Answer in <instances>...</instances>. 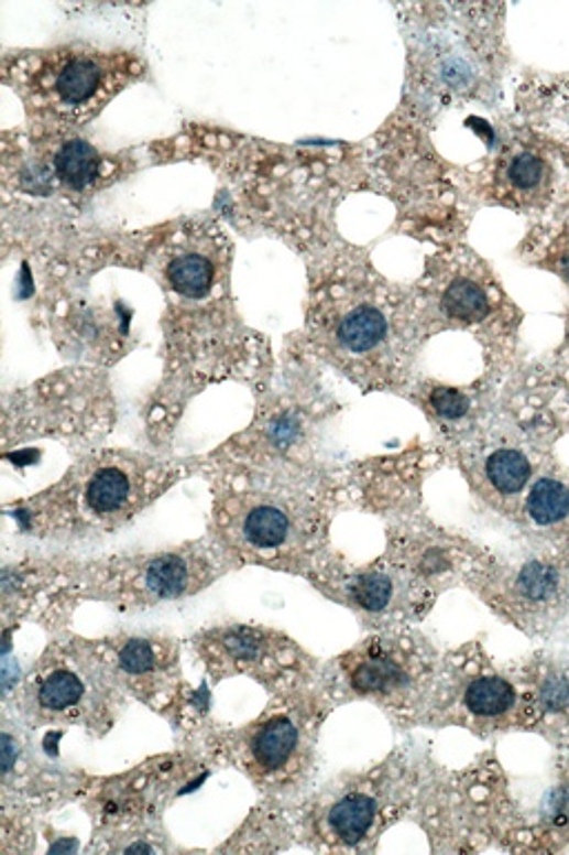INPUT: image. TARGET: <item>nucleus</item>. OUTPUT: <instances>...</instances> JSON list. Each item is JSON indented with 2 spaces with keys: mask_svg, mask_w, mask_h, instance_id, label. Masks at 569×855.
I'll return each instance as SVG.
<instances>
[{
  "mask_svg": "<svg viewBox=\"0 0 569 855\" xmlns=\"http://www.w3.org/2000/svg\"><path fill=\"white\" fill-rule=\"evenodd\" d=\"M516 691L503 678H479L466 689V706L479 717H499L512 708Z\"/></svg>",
  "mask_w": 569,
  "mask_h": 855,
  "instance_id": "nucleus-14",
  "label": "nucleus"
},
{
  "mask_svg": "<svg viewBox=\"0 0 569 855\" xmlns=\"http://www.w3.org/2000/svg\"><path fill=\"white\" fill-rule=\"evenodd\" d=\"M220 519L232 544L252 555H283L300 534V517L294 506L283 497L265 493H245L227 499Z\"/></svg>",
  "mask_w": 569,
  "mask_h": 855,
  "instance_id": "nucleus-3",
  "label": "nucleus"
},
{
  "mask_svg": "<svg viewBox=\"0 0 569 855\" xmlns=\"http://www.w3.org/2000/svg\"><path fill=\"white\" fill-rule=\"evenodd\" d=\"M442 310L457 321H481L490 312V299L485 290L470 279H457L442 294Z\"/></svg>",
  "mask_w": 569,
  "mask_h": 855,
  "instance_id": "nucleus-15",
  "label": "nucleus"
},
{
  "mask_svg": "<svg viewBox=\"0 0 569 855\" xmlns=\"http://www.w3.org/2000/svg\"><path fill=\"white\" fill-rule=\"evenodd\" d=\"M285 647L283 637L261 628L232 626L214 630L205 641V653L222 671L274 678L285 667Z\"/></svg>",
  "mask_w": 569,
  "mask_h": 855,
  "instance_id": "nucleus-5",
  "label": "nucleus"
},
{
  "mask_svg": "<svg viewBox=\"0 0 569 855\" xmlns=\"http://www.w3.org/2000/svg\"><path fill=\"white\" fill-rule=\"evenodd\" d=\"M300 728L289 715H272L256 726L248 742L250 765L263 776L283 773L298 754Z\"/></svg>",
  "mask_w": 569,
  "mask_h": 855,
  "instance_id": "nucleus-10",
  "label": "nucleus"
},
{
  "mask_svg": "<svg viewBox=\"0 0 569 855\" xmlns=\"http://www.w3.org/2000/svg\"><path fill=\"white\" fill-rule=\"evenodd\" d=\"M119 575H125V595L152 604L176 599L200 591L211 580V564L200 553H163L130 562Z\"/></svg>",
  "mask_w": 569,
  "mask_h": 855,
  "instance_id": "nucleus-4",
  "label": "nucleus"
},
{
  "mask_svg": "<svg viewBox=\"0 0 569 855\" xmlns=\"http://www.w3.org/2000/svg\"><path fill=\"white\" fill-rule=\"evenodd\" d=\"M45 165L58 185L85 192L105 176V159L80 139H56L45 145Z\"/></svg>",
  "mask_w": 569,
  "mask_h": 855,
  "instance_id": "nucleus-9",
  "label": "nucleus"
},
{
  "mask_svg": "<svg viewBox=\"0 0 569 855\" xmlns=\"http://www.w3.org/2000/svg\"><path fill=\"white\" fill-rule=\"evenodd\" d=\"M529 517L536 523H554L569 512V490L556 479H540L527 497Z\"/></svg>",
  "mask_w": 569,
  "mask_h": 855,
  "instance_id": "nucleus-17",
  "label": "nucleus"
},
{
  "mask_svg": "<svg viewBox=\"0 0 569 855\" xmlns=\"http://www.w3.org/2000/svg\"><path fill=\"white\" fill-rule=\"evenodd\" d=\"M174 475L154 459L132 453H100L80 462L30 512L34 528L85 532L134 517L156 499Z\"/></svg>",
  "mask_w": 569,
  "mask_h": 855,
  "instance_id": "nucleus-2",
  "label": "nucleus"
},
{
  "mask_svg": "<svg viewBox=\"0 0 569 855\" xmlns=\"http://www.w3.org/2000/svg\"><path fill=\"white\" fill-rule=\"evenodd\" d=\"M143 74L128 52H105L87 45L23 52L6 65V80L25 107L43 121L80 126Z\"/></svg>",
  "mask_w": 569,
  "mask_h": 855,
  "instance_id": "nucleus-1",
  "label": "nucleus"
},
{
  "mask_svg": "<svg viewBox=\"0 0 569 855\" xmlns=\"http://www.w3.org/2000/svg\"><path fill=\"white\" fill-rule=\"evenodd\" d=\"M329 331L336 346L348 355H368L376 350L390 328V318L381 305L372 301L338 303L329 314Z\"/></svg>",
  "mask_w": 569,
  "mask_h": 855,
  "instance_id": "nucleus-6",
  "label": "nucleus"
},
{
  "mask_svg": "<svg viewBox=\"0 0 569 855\" xmlns=\"http://www.w3.org/2000/svg\"><path fill=\"white\" fill-rule=\"evenodd\" d=\"M429 403L445 419H459L470 408L468 397L459 390H451V388H436L429 397Z\"/></svg>",
  "mask_w": 569,
  "mask_h": 855,
  "instance_id": "nucleus-21",
  "label": "nucleus"
},
{
  "mask_svg": "<svg viewBox=\"0 0 569 855\" xmlns=\"http://www.w3.org/2000/svg\"><path fill=\"white\" fill-rule=\"evenodd\" d=\"M350 684L363 695H392L409 684V671L394 653L372 649L350 671Z\"/></svg>",
  "mask_w": 569,
  "mask_h": 855,
  "instance_id": "nucleus-13",
  "label": "nucleus"
},
{
  "mask_svg": "<svg viewBox=\"0 0 569 855\" xmlns=\"http://www.w3.org/2000/svg\"><path fill=\"white\" fill-rule=\"evenodd\" d=\"M540 700L547 711H562L569 706V684L565 680H549L543 691Z\"/></svg>",
  "mask_w": 569,
  "mask_h": 855,
  "instance_id": "nucleus-22",
  "label": "nucleus"
},
{
  "mask_svg": "<svg viewBox=\"0 0 569 855\" xmlns=\"http://www.w3.org/2000/svg\"><path fill=\"white\" fill-rule=\"evenodd\" d=\"M485 475L499 493L514 495V493L523 490V486L529 481L532 468H529V462L521 453L499 451L488 459Z\"/></svg>",
  "mask_w": 569,
  "mask_h": 855,
  "instance_id": "nucleus-16",
  "label": "nucleus"
},
{
  "mask_svg": "<svg viewBox=\"0 0 569 855\" xmlns=\"http://www.w3.org/2000/svg\"><path fill=\"white\" fill-rule=\"evenodd\" d=\"M379 813V802L372 793L352 791L327 809L325 824L329 833L343 844H357L368 837Z\"/></svg>",
  "mask_w": 569,
  "mask_h": 855,
  "instance_id": "nucleus-12",
  "label": "nucleus"
},
{
  "mask_svg": "<svg viewBox=\"0 0 569 855\" xmlns=\"http://www.w3.org/2000/svg\"><path fill=\"white\" fill-rule=\"evenodd\" d=\"M556 586V573L543 564H529L521 571L516 588L527 599H545Z\"/></svg>",
  "mask_w": 569,
  "mask_h": 855,
  "instance_id": "nucleus-20",
  "label": "nucleus"
},
{
  "mask_svg": "<svg viewBox=\"0 0 569 855\" xmlns=\"http://www.w3.org/2000/svg\"><path fill=\"white\" fill-rule=\"evenodd\" d=\"M30 695L36 713L72 719V713H78L87 697V682L69 662L54 660L34 675Z\"/></svg>",
  "mask_w": 569,
  "mask_h": 855,
  "instance_id": "nucleus-7",
  "label": "nucleus"
},
{
  "mask_svg": "<svg viewBox=\"0 0 569 855\" xmlns=\"http://www.w3.org/2000/svg\"><path fill=\"white\" fill-rule=\"evenodd\" d=\"M113 664L132 682L154 680L174 664V647L165 639L128 637L113 651Z\"/></svg>",
  "mask_w": 569,
  "mask_h": 855,
  "instance_id": "nucleus-11",
  "label": "nucleus"
},
{
  "mask_svg": "<svg viewBox=\"0 0 569 855\" xmlns=\"http://www.w3.org/2000/svg\"><path fill=\"white\" fill-rule=\"evenodd\" d=\"M545 161H540L532 152H518L514 159H510L505 167V178L512 190L529 194L536 192L545 183Z\"/></svg>",
  "mask_w": 569,
  "mask_h": 855,
  "instance_id": "nucleus-18",
  "label": "nucleus"
},
{
  "mask_svg": "<svg viewBox=\"0 0 569 855\" xmlns=\"http://www.w3.org/2000/svg\"><path fill=\"white\" fill-rule=\"evenodd\" d=\"M163 274L174 292L187 299H200L216 281L218 252L211 243L189 237L169 252Z\"/></svg>",
  "mask_w": 569,
  "mask_h": 855,
  "instance_id": "nucleus-8",
  "label": "nucleus"
},
{
  "mask_svg": "<svg viewBox=\"0 0 569 855\" xmlns=\"http://www.w3.org/2000/svg\"><path fill=\"white\" fill-rule=\"evenodd\" d=\"M562 268H565V277H567V281H569V255L565 257V263H562Z\"/></svg>",
  "mask_w": 569,
  "mask_h": 855,
  "instance_id": "nucleus-23",
  "label": "nucleus"
},
{
  "mask_svg": "<svg viewBox=\"0 0 569 855\" xmlns=\"http://www.w3.org/2000/svg\"><path fill=\"white\" fill-rule=\"evenodd\" d=\"M352 595L361 608L372 610V613H381L390 606V602L394 597V584L383 573H365L354 582Z\"/></svg>",
  "mask_w": 569,
  "mask_h": 855,
  "instance_id": "nucleus-19",
  "label": "nucleus"
}]
</instances>
